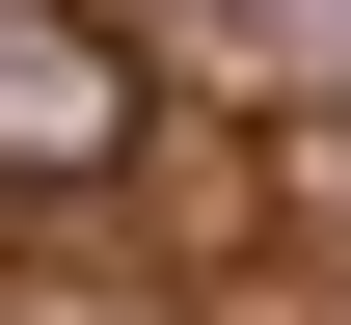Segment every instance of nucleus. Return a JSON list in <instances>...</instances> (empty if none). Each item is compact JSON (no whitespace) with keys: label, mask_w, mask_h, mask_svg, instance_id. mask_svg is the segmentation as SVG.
<instances>
[{"label":"nucleus","mask_w":351,"mask_h":325,"mask_svg":"<svg viewBox=\"0 0 351 325\" xmlns=\"http://www.w3.org/2000/svg\"><path fill=\"white\" fill-rule=\"evenodd\" d=\"M135 163V54L82 0H0V190H108Z\"/></svg>","instance_id":"1"}]
</instances>
